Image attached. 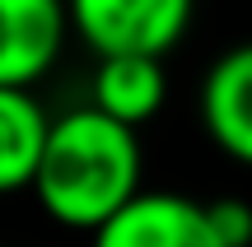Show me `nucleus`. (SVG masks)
Wrapping results in <instances>:
<instances>
[{
	"instance_id": "nucleus-1",
	"label": "nucleus",
	"mask_w": 252,
	"mask_h": 247,
	"mask_svg": "<svg viewBox=\"0 0 252 247\" xmlns=\"http://www.w3.org/2000/svg\"><path fill=\"white\" fill-rule=\"evenodd\" d=\"M37 205L65 229L98 233L140 196V140L108 112L75 108L56 117L37 168Z\"/></svg>"
},
{
	"instance_id": "nucleus-6",
	"label": "nucleus",
	"mask_w": 252,
	"mask_h": 247,
	"mask_svg": "<svg viewBox=\"0 0 252 247\" xmlns=\"http://www.w3.org/2000/svg\"><path fill=\"white\" fill-rule=\"evenodd\" d=\"M52 126L56 121L47 117L33 89H0V187L5 192H24L37 182Z\"/></svg>"
},
{
	"instance_id": "nucleus-7",
	"label": "nucleus",
	"mask_w": 252,
	"mask_h": 247,
	"mask_svg": "<svg viewBox=\"0 0 252 247\" xmlns=\"http://www.w3.org/2000/svg\"><path fill=\"white\" fill-rule=\"evenodd\" d=\"M168 98V75L154 56H108L94 70V108L122 126H145Z\"/></svg>"
},
{
	"instance_id": "nucleus-5",
	"label": "nucleus",
	"mask_w": 252,
	"mask_h": 247,
	"mask_svg": "<svg viewBox=\"0 0 252 247\" xmlns=\"http://www.w3.org/2000/svg\"><path fill=\"white\" fill-rule=\"evenodd\" d=\"M201 126L210 145L252 168V42H238L201 80Z\"/></svg>"
},
{
	"instance_id": "nucleus-8",
	"label": "nucleus",
	"mask_w": 252,
	"mask_h": 247,
	"mask_svg": "<svg viewBox=\"0 0 252 247\" xmlns=\"http://www.w3.org/2000/svg\"><path fill=\"white\" fill-rule=\"evenodd\" d=\"M206 210H210L215 233L224 238V247H252V201H243V196H215V201H206Z\"/></svg>"
},
{
	"instance_id": "nucleus-4",
	"label": "nucleus",
	"mask_w": 252,
	"mask_h": 247,
	"mask_svg": "<svg viewBox=\"0 0 252 247\" xmlns=\"http://www.w3.org/2000/svg\"><path fill=\"white\" fill-rule=\"evenodd\" d=\"M89 247H224L210 224L206 201L178 192H140L112 224L94 233Z\"/></svg>"
},
{
	"instance_id": "nucleus-3",
	"label": "nucleus",
	"mask_w": 252,
	"mask_h": 247,
	"mask_svg": "<svg viewBox=\"0 0 252 247\" xmlns=\"http://www.w3.org/2000/svg\"><path fill=\"white\" fill-rule=\"evenodd\" d=\"M70 28V0H0V89H33Z\"/></svg>"
},
{
	"instance_id": "nucleus-2",
	"label": "nucleus",
	"mask_w": 252,
	"mask_h": 247,
	"mask_svg": "<svg viewBox=\"0 0 252 247\" xmlns=\"http://www.w3.org/2000/svg\"><path fill=\"white\" fill-rule=\"evenodd\" d=\"M191 9L196 0H70L75 33L84 37L98 61L108 56H154L182 42L191 28Z\"/></svg>"
}]
</instances>
